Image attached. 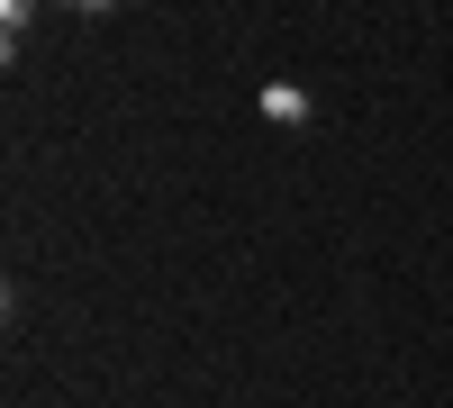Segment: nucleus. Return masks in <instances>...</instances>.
I'll return each instance as SVG.
<instances>
[{
	"instance_id": "3",
	"label": "nucleus",
	"mask_w": 453,
	"mask_h": 408,
	"mask_svg": "<svg viewBox=\"0 0 453 408\" xmlns=\"http://www.w3.org/2000/svg\"><path fill=\"white\" fill-rule=\"evenodd\" d=\"M64 10H91V19H100V10H127V0H64Z\"/></svg>"
},
{
	"instance_id": "1",
	"label": "nucleus",
	"mask_w": 453,
	"mask_h": 408,
	"mask_svg": "<svg viewBox=\"0 0 453 408\" xmlns=\"http://www.w3.org/2000/svg\"><path fill=\"white\" fill-rule=\"evenodd\" d=\"M263 119H281V127H299V119H309V91H290V82H273V91H263Z\"/></svg>"
},
{
	"instance_id": "2",
	"label": "nucleus",
	"mask_w": 453,
	"mask_h": 408,
	"mask_svg": "<svg viewBox=\"0 0 453 408\" xmlns=\"http://www.w3.org/2000/svg\"><path fill=\"white\" fill-rule=\"evenodd\" d=\"M0 19H10V46L27 36V19H36V0H0Z\"/></svg>"
}]
</instances>
